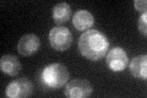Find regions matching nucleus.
I'll use <instances>...</instances> for the list:
<instances>
[{"label": "nucleus", "instance_id": "nucleus-1", "mask_svg": "<svg viewBox=\"0 0 147 98\" xmlns=\"http://www.w3.org/2000/svg\"><path fill=\"white\" fill-rule=\"evenodd\" d=\"M109 41L98 30H87L79 38V50L88 60H99L107 54Z\"/></svg>", "mask_w": 147, "mask_h": 98}, {"label": "nucleus", "instance_id": "nucleus-2", "mask_svg": "<svg viewBox=\"0 0 147 98\" xmlns=\"http://www.w3.org/2000/svg\"><path fill=\"white\" fill-rule=\"evenodd\" d=\"M69 71L66 66L59 63L47 65L42 71V81L50 88H60L69 81Z\"/></svg>", "mask_w": 147, "mask_h": 98}, {"label": "nucleus", "instance_id": "nucleus-3", "mask_svg": "<svg viewBox=\"0 0 147 98\" xmlns=\"http://www.w3.org/2000/svg\"><path fill=\"white\" fill-rule=\"evenodd\" d=\"M72 33L67 27L57 26L53 27L49 32V43L52 48L58 50V52L67 50L72 44Z\"/></svg>", "mask_w": 147, "mask_h": 98}, {"label": "nucleus", "instance_id": "nucleus-4", "mask_svg": "<svg viewBox=\"0 0 147 98\" xmlns=\"http://www.w3.org/2000/svg\"><path fill=\"white\" fill-rule=\"evenodd\" d=\"M92 85L84 78H74L72 81L67 82L64 90V95L67 98H87L91 96Z\"/></svg>", "mask_w": 147, "mask_h": 98}, {"label": "nucleus", "instance_id": "nucleus-5", "mask_svg": "<svg viewBox=\"0 0 147 98\" xmlns=\"http://www.w3.org/2000/svg\"><path fill=\"white\" fill-rule=\"evenodd\" d=\"M33 92V83L28 78L21 77L11 81L6 87L5 95L10 98H26Z\"/></svg>", "mask_w": 147, "mask_h": 98}, {"label": "nucleus", "instance_id": "nucleus-6", "mask_svg": "<svg viewBox=\"0 0 147 98\" xmlns=\"http://www.w3.org/2000/svg\"><path fill=\"white\" fill-rule=\"evenodd\" d=\"M107 57H105V63L109 70H112L114 72H120L127 66L129 64V58L126 52L120 47H114L113 49H110L107 52Z\"/></svg>", "mask_w": 147, "mask_h": 98}, {"label": "nucleus", "instance_id": "nucleus-7", "mask_svg": "<svg viewBox=\"0 0 147 98\" xmlns=\"http://www.w3.org/2000/svg\"><path fill=\"white\" fill-rule=\"evenodd\" d=\"M40 48V39L34 33H27L22 36L17 43V52L24 57H30L38 52Z\"/></svg>", "mask_w": 147, "mask_h": 98}, {"label": "nucleus", "instance_id": "nucleus-8", "mask_svg": "<svg viewBox=\"0 0 147 98\" xmlns=\"http://www.w3.org/2000/svg\"><path fill=\"white\" fill-rule=\"evenodd\" d=\"M0 70L9 76H16L21 71V63L15 55H3L0 59Z\"/></svg>", "mask_w": 147, "mask_h": 98}, {"label": "nucleus", "instance_id": "nucleus-9", "mask_svg": "<svg viewBox=\"0 0 147 98\" xmlns=\"http://www.w3.org/2000/svg\"><path fill=\"white\" fill-rule=\"evenodd\" d=\"M93 23H94V17L90 11L77 10L75 14H74L72 25L75 26L76 30H79V31L91 30V27L93 26Z\"/></svg>", "mask_w": 147, "mask_h": 98}, {"label": "nucleus", "instance_id": "nucleus-10", "mask_svg": "<svg viewBox=\"0 0 147 98\" xmlns=\"http://www.w3.org/2000/svg\"><path fill=\"white\" fill-rule=\"evenodd\" d=\"M129 69H130L131 75L136 78H142L146 80L147 77V55H137L131 60L129 64Z\"/></svg>", "mask_w": 147, "mask_h": 98}, {"label": "nucleus", "instance_id": "nucleus-11", "mask_svg": "<svg viewBox=\"0 0 147 98\" xmlns=\"http://www.w3.org/2000/svg\"><path fill=\"white\" fill-rule=\"evenodd\" d=\"M53 20L57 25L61 26L64 23H66L72 16V11L71 7L67 3H59L53 7V12H52Z\"/></svg>", "mask_w": 147, "mask_h": 98}, {"label": "nucleus", "instance_id": "nucleus-12", "mask_svg": "<svg viewBox=\"0 0 147 98\" xmlns=\"http://www.w3.org/2000/svg\"><path fill=\"white\" fill-rule=\"evenodd\" d=\"M139 31L141 34L146 36L147 34V12L141 14L139 18Z\"/></svg>", "mask_w": 147, "mask_h": 98}, {"label": "nucleus", "instance_id": "nucleus-13", "mask_svg": "<svg viewBox=\"0 0 147 98\" xmlns=\"http://www.w3.org/2000/svg\"><path fill=\"white\" fill-rule=\"evenodd\" d=\"M134 6L137 11H140L141 14L146 12V6H147V1L146 0H135L134 1Z\"/></svg>", "mask_w": 147, "mask_h": 98}]
</instances>
